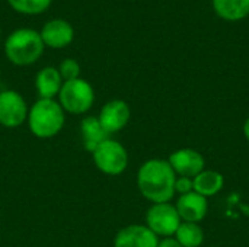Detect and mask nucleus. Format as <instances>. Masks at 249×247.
Listing matches in <instances>:
<instances>
[{"instance_id":"obj_4","label":"nucleus","mask_w":249,"mask_h":247,"mask_svg":"<svg viewBox=\"0 0 249 247\" xmlns=\"http://www.w3.org/2000/svg\"><path fill=\"white\" fill-rule=\"evenodd\" d=\"M58 103L64 112L73 115L86 114L95 103V90L92 84L82 77L64 82L58 93Z\"/></svg>"},{"instance_id":"obj_11","label":"nucleus","mask_w":249,"mask_h":247,"mask_svg":"<svg viewBox=\"0 0 249 247\" xmlns=\"http://www.w3.org/2000/svg\"><path fill=\"white\" fill-rule=\"evenodd\" d=\"M175 208L181 221L200 224L209 213V201L197 192H190L187 195H179Z\"/></svg>"},{"instance_id":"obj_22","label":"nucleus","mask_w":249,"mask_h":247,"mask_svg":"<svg viewBox=\"0 0 249 247\" xmlns=\"http://www.w3.org/2000/svg\"><path fill=\"white\" fill-rule=\"evenodd\" d=\"M242 131H244V135H245L247 141H249V116L247 118V119H245V122H244Z\"/></svg>"},{"instance_id":"obj_6","label":"nucleus","mask_w":249,"mask_h":247,"mask_svg":"<svg viewBox=\"0 0 249 247\" xmlns=\"http://www.w3.org/2000/svg\"><path fill=\"white\" fill-rule=\"evenodd\" d=\"M146 227L159 239L174 237L179 224L182 223L175 205L171 202L152 204L146 211Z\"/></svg>"},{"instance_id":"obj_7","label":"nucleus","mask_w":249,"mask_h":247,"mask_svg":"<svg viewBox=\"0 0 249 247\" xmlns=\"http://www.w3.org/2000/svg\"><path fill=\"white\" fill-rule=\"evenodd\" d=\"M29 106L23 96L16 90L0 92V125L4 128H18L26 122Z\"/></svg>"},{"instance_id":"obj_20","label":"nucleus","mask_w":249,"mask_h":247,"mask_svg":"<svg viewBox=\"0 0 249 247\" xmlns=\"http://www.w3.org/2000/svg\"><path fill=\"white\" fill-rule=\"evenodd\" d=\"M190 192H194V179L187 178V176H177V179H175V194L187 195Z\"/></svg>"},{"instance_id":"obj_21","label":"nucleus","mask_w":249,"mask_h":247,"mask_svg":"<svg viewBox=\"0 0 249 247\" xmlns=\"http://www.w3.org/2000/svg\"><path fill=\"white\" fill-rule=\"evenodd\" d=\"M158 247H182L175 237H165V239H160L159 243H158Z\"/></svg>"},{"instance_id":"obj_17","label":"nucleus","mask_w":249,"mask_h":247,"mask_svg":"<svg viewBox=\"0 0 249 247\" xmlns=\"http://www.w3.org/2000/svg\"><path fill=\"white\" fill-rule=\"evenodd\" d=\"M174 237L182 247H200L204 243V230L200 224L182 221Z\"/></svg>"},{"instance_id":"obj_13","label":"nucleus","mask_w":249,"mask_h":247,"mask_svg":"<svg viewBox=\"0 0 249 247\" xmlns=\"http://www.w3.org/2000/svg\"><path fill=\"white\" fill-rule=\"evenodd\" d=\"M63 83L64 82L58 73V68L53 66L42 67L35 76V89L39 95V99H55Z\"/></svg>"},{"instance_id":"obj_3","label":"nucleus","mask_w":249,"mask_h":247,"mask_svg":"<svg viewBox=\"0 0 249 247\" xmlns=\"http://www.w3.org/2000/svg\"><path fill=\"white\" fill-rule=\"evenodd\" d=\"M44 42L39 32L32 28H19L4 41L6 58L18 67H26L36 63L44 52Z\"/></svg>"},{"instance_id":"obj_15","label":"nucleus","mask_w":249,"mask_h":247,"mask_svg":"<svg viewBox=\"0 0 249 247\" xmlns=\"http://www.w3.org/2000/svg\"><path fill=\"white\" fill-rule=\"evenodd\" d=\"M225 186V176L220 172L204 169L194 178V192L210 198L217 195Z\"/></svg>"},{"instance_id":"obj_19","label":"nucleus","mask_w":249,"mask_h":247,"mask_svg":"<svg viewBox=\"0 0 249 247\" xmlns=\"http://www.w3.org/2000/svg\"><path fill=\"white\" fill-rule=\"evenodd\" d=\"M58 73L63 82L76 80L80 77V64L74 58H64L58 66Z\"/></svg>"},{"instance_id":"obj_12","label":"nucleus","mask_w":249,"mask_h":247,"mask_svg":"<svg viewBox=\"0 0 249 247\" xmlns=\"http://www.w3.org/2000/svg\"><path fill=\"white\" fill-rule=\"evenodd\" d=\"M159 237L144 224H130L123 227L114 237V247H158Z\"/></svg>"},{"instance_id":"obj_8","label":"nucleus","mask_w":249,"mask_h":247,"mask_svg":"<svg viewBox=\"0 0 249 247\" xmlns=\"http://www.w3.org/2000/svg\"><path fill=\"white\" fill-rule=\"evenodd\" d=\"M130 118V105L123 99H112L107 102L98 114V119L108 135L117 134L121 130H124L128 125Z\"/></svg>"},{"instance_id":"obj_23","label":"nucleus","mask_w":249,"mask_h":247,"mask_svg":"<svg viewBox=\"0 0 249 247\" xmlns=\"http://www.w3.org/2000/svg\"><path fill=\"white\" fill-rule=\"evenodd\" d=\"M210 247H219V246H210Z\"/></svg>"},{"instance_id":"obj_16","label":"nucleus","mask_w":249,"mask_h":247,"mask_svg":"<svg viewBox=\"0 0 249 247\" xmlns=\"http://www.w3.org/2000/svg\"><path fill=\"white\" fill-rule=\"evenodd\" d=\"M217 16L229 22H238L249 15V0H212Z\"/></svg>"},{"instance_id":"obj_9","label":"nucleus","mask_w":249,"mask_h":247,"mask_svg":"<svg viewBox=\"0 0 249 247\" xmlns=\"http://www.w3.org/2000/svg\"><path fill=\"white\" fill-rule=\"evenodd\" d=\"M168 163L171 165L177 176H187L193 179L206 169L204 156L200 151L188 147L178 148L174 153H171Z\"/></svg>"},{"instance_id":"obj_18","label":"nucleus","mask_w":249,"mask_h":247,"mask_svg":"<svg viewBox=\"0 0 249 247\" xmlns=\"http://www.w3.org/2000/svg\"><path fill=\"white\" fill-rule=\"evenodd\" d=\"M9 6L22 15H41L53 3V0H6Z\"/></svg>"},{"instance_id":"obj_14","label":"nucleus","mask_w":249,"mask_h":247,"mask_svg":"<svg viewBox=\"0 0 249 247\" xmlns=\"http://www.w3.org/2000/svg\"><path fill=\"white\" fill-rule=\"evenodd\" d=\"M80 135L83 140V147L90 154L96 150V147L109 138L107 131L102 128L98 116H86L80 122Z\"/></svg>"},{"instance_id":"obj_1","label":"nucleus","mask_w":249,"mask_h":247,"mask_svg":"<svg viewBox=\"0 0 249 247\" xmlns=\"http://www.w3.org/2000/svg\"><path fill=\"white\" fill-rule=\"evenodd\" d=\"M177 175L168 160L149 159L137 170V188L144 199L152 204L171 202L175 194Z\"/></svg>"},{"instance_id":"obj_5","label":"nucleus","mask_w":249,"mask_h":247,"mask_svg":"<svg viewBox=\"0 0 249 247\" xmlns=\"http://www.w3.org/2000/svg\"><path fill=\"white\" fill-rule=\"evenodd\" d=\"M93 163L99 172L108 176H120L128 167V151L117 140L108 138L101 143L92 153Z\"/></svg>"},{"instance_id":"obj_2","label":"nucleus","mask_w":249,"mask_h":247,"mask_svg":"<svg viewBox=\"0 0 249 247\" xmlns=\"http://www.w3.org/2000/svg\"><path fill=\"white\" fill-rule=\"evenodd\" d=\"M26 122L36 138H53L63 130L66 112L55 99H38L29 106Z\"/></svg>"},{"instance_id":"obj_10","label":"nucleus","mask_w":249,"mask_h":247,"mask_svg":"<svg viewBox=\"0 0 249 247\" xmlns=\"http://www.w3.org/2000/svg\"><path fill=\"white\" fill-rule=\"evenodd\" d=\"M41 39L45 47L61 49L69 47L74 39V29L66 19H51L39 31Z\"/></svg>"}]
</instances>
